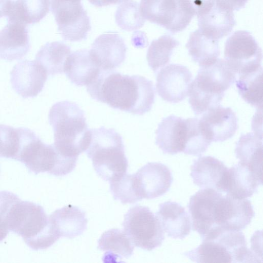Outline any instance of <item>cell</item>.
<instances>
[{
    "mask_svg": "<svg viewBox=\"0 0 263 263\" xmlns=\"http://www.w3.org/2000/svg\"><path fill=\"white\" fill-rule=\"evenodd\" d=\"M86 89L91 97L110 107L134 115L151 110L155 102L153 83L138 76L122 74L113 70H100Z\"/></svg>",
    "mask_w": 263,
    "mask_h": 263,
    "instance_id": "obj_1",
    "label": "cell"
},
{
    "mask_svg": "<svg viewBox=\"0 0 263 263\" xmlns=\"http://www.w3.org/2000/svg\"><path fill=\"white\" fill-rule=\"evenodd\" d=\"M48 120L58 152L67 157L78 158L88 148L90 139L84 111L74 102H58L50 109Z\"/></svg>",
    "mask_w": 263,
    "mask_h": 263,
    "instance_id": "obj_2",
    "label": "cell"
},
{
    "mask_svg": "<svg viewBox=\"0 0 263 263\" xmlns=\"http://www.w3.org/2000/svg\"><path fill=\"white\" fill-rule=\"evenodd\" d=\"M5 224L35 251L49 248L60 238L41 205L20 199L11 207Z\"/></svg>",
    "mask_w": 263,
    "mask_h": 263,
    "instance_id": "obj_3",
    "label": "cell"
},
{
    "mask_svg": "<svg viewBox=\"0 0 263 263\" xmlns=\"http://www.w3.org/2000/svg\"><path fill=\"white\" fill-rule=\"evenodd\" d=\"M236 76L221 59L200 67L188 92L189 102L195 114H203L220 105L225 91L235 83Z\"/></svg>",
    "mask_w": 263,
    "mask_h": 263,
    "instance_id": "obj_4",
    "label": "cell"
},
{
    "mask_svg": "<svg viewBox=\"0 0 263 263\" xmlns=\"http://www.w3.org/2000/svg\"><path fill=\"white\" fill-rule=\"evenodd\" d=\"M198 247L183 253L196 262H258L255 254L248 248L241 231L218 228L202 238Z\"/></svg>",
    "mask_w": 263,
    "mask_h": 263,
    "instance_id": "obj_5",
    "label": "cell"
},
{
    "mask_svg": "<svg viewBox=\"0 0 263 263\" xmlns=\"http://www.w3.org/2000/svg\"><path fill=\"white\" fill-rule=\"evenodd\" d=\"M85 152L95 171L104 180L110 181L127 172L128 163L122 138L113 128L102 126L90 129Z\"/></svg>",
    "mask_w": 263,
    "mask_h": 263,
    "instance_id": "obj_6",
    "label": "cell"
},
{
    "mask_svg": "<svg viewBox=\"0 0 263 263\" xmlns=\"http://www.w3.org/2000/svg\"><path fill=\"white\" fill-rule=\"evenodd\" d=\"M78 159L61 155L53 144L44 143L33 132L23 144L16 160L35 175L48 172L63 176L74 169Z\"/></svg>",
    "mask_w": 263,
    "mask_h": 263,
    "instance_id": "obj_7",
    "label": "cell"
},
{
    "mask_svg": "<svg viewBox=\"0 0 263 263\" xmlns=\"http://www.w3.org/2000/svg\"><path fill=\"white\" fill-rule=\"evenodd\" d=\"M124 232L134 246L152 251L161 246L164 233L157 217L147 206L136 205L125 214Z\"/></svg>",
    "mask_w": 263,
    "mask_h": 263,
    "instance_id": "obj_8",
    "label": "cell"
},
{
    "mask_svg": "<svg viewBox=\"0 0 263 263\" xmlns=\"http://www.w3.org/2000/svg\"><path fill=\"white\" fill-rule=\"evenodd\" d=\"M224 57L227 65L236 76L261 67V48L251 33L246 30L236 31L228 38Z\"/></svg>",
    "mask_w": 263,
    "mask_h": 263,
    "instance_id": "obj_9",
    "label": "cell"
},
{
    "mask_svg": "<svg viewBox=\"0 0 263 263\" xmlns=\"http://www.w3.org/2000/svg\"><path fill=\"white\" fill-rule=\"evenodd\" d=\"M81 0H51V11L58 31L65 41L79 42L87 38L91 27Z\"/></svg>",
    "mask_w": 263,
    "mask_h": 263,
    "instance_id": "obj_10",
    "label": "cell"
},
{
    "mask_svg": "<svg viewBox=\"0 0 263 263\" xmlns=\"http://www.w3.org/2000/svg\"><path fill=\"white\" fill-rule=\"evenodd\" d=\"M140 10L145 20L174 33L185 29L193 17L179 0H141Z\"/></svg>",
    "mask_w": 263,
    "mask_h": 263,
    "instance_id": "obj_11",
    "label": "cell"
},
{
    "mask_svg": "<svg viewBox=\"0 0 263 263\" xmlns=\"http://www.w3.org/2000/svg\"><path fill=\"white\" fill-rule=\"evenodd\" d=\"M222 193L216 190L202 188L192 195L187 204L192 221L193 230L202 238L217 229L216 211Z\"/></svg>",
    "mask_w": 263,
    "mask_h": 263,
    "instance_id": "obj_12",
    "label": "cell"
},
{
    "mask_svg": "<svg viewBox=\"0 0 263 263\" xmlns=\"http://www.w3.org/2000/svg\"><path fill=\"white\" fill-rule=\"evenodd\" d=\"M133 175L135 188L141 200L162 196L168 191L173 181L169 168L159 162H148Z\"/></svg>",
    "mask_w": 263,
    "mask_h": 263,
    "instance_id": "obj_13",
    "label": "cell"
},
{
    "mask_svg": "<svg viewBox=\"0 0 263 263\" xmlns=\"http://www.w3.org/2000/svg\"><path fill=\"white\" fill-rule=\"evenodd\" d=\"M192 74L185 66L170 64L162 68L157 73L156 90L164 101L177 103L188 96Z\"/></svg>",
    "mask_w": 263,
    "mask_h": 263,
    "instance_id": "obj_14",
    "label": "cell"
},
{
    "mask_svg": "<svg viewBox=\"0 0 263 263\" xmlns=\"http://www.w3.org/2000/svg\"><path fill=\"white\" fill-rule=\"evenodd\" d=\"M216 223L227 230L241 231L249 225L255 216L250 201L228 194L220 198L216 211Z\"/></svg>",
    "mask_w": 263,
    "mask_h": 263,
    "instance_id": "obj_15",
    "label": "cell"
},
{
    "mask_svg": "<svg viewBox=\"0 0 263 263\" xmlns=\"http://www.w3.org/2000/svg\"><path fill=\"white\" fill-rule=\"evenodd\" d=\"M48 74L35 61L24 60L16 64L10 72L15 91L23 98L37 96L43 90Z\"/></svg>",
    "mask_w": 263,
    "mask_h": 263,
    "instance_id": "obj_16",
    "label": "cell"
},
{
    "mask_svg": "<svg viewBox=\"0 0 263 263\" xmlns=\"http://www.w3.org/2000/svg\"><path fill=\"white\" fill-rule=\"evenodd\" d=\"M199 119L202 131L211 142H223L232 138L238 128L237 116L230 107L219 105Z\"/></svg>",
    "mask_w": 263,
    "mask_h": 263,
    "instance_id": "obj_17",
    "label": "cell"
},
{
    "mask_svg": "<svg viewBox=\"0 0 263 263\" xmlns=\"http://www.w3.org/2000/svg\"><path fill=\"white\" fill-rule=\"evenodd\" d=\"M89 50L101 70H111L124 61L127 47L119 34L110 32L97 37Z\"/></svg>",
    "mask_w": 263,
    "mask_h": 263,
    "instance_id": "obj_18",
    "label": "cell"
},
{
    "mask_svg": "<svg viewBox=\"0 0 263 263\" xmlns=\"http://www.w3.org/2000/svg\"><path fill=\"white\" fill-rule=\"evenodd\" d=\"M229 168L218 159L210 156L194 161L190 175L195 184L201 188H213L225 193Z\"/></svg>",
    "mask_w": 263,
    "mask_h": 263,
    "instance_id": "obj_19",
    "label": "cell"
},
{
    "mask_svg": "<svg viewBox=\"0 0 263 263\" xmlns=\"http://www.w3.org/2000/svg\"><path fill=\"white\" fill-rule=\"evenodd\" d=\"M185 119L172 115L163 118L156 131V144L164 154L182 152L186 140Z\"/></svg>",
    "mask_w": 263,
    "mask_h": 263,
    "instance_id": "obj_20",
    "label": "cell"
},
{
    "mask_svg": "<svg viewBox=\"0 0 263 263\" xmlns=\"http://www.w3.org/2000/svg\"><path fill=\"white\" fill-rule=\"evenodd\" d=\"M30 43L26 25L8 22L0 30V58L8 61L22 59L28 52Z\"/></svg>",
    "mask_w": 263,
    "mask_h": 263,
    "instance_id": "obj_21",
    "label": "cell"
},
{
    "mask_svg": "<svg viewBox=\"0 0 263 263\" xmlns=\"http://www.w3.org/2000/svg\"><path fill=\"white\" fill-rule=\"evenodd\" d=\"M156 216L168 237L183 239L190 234V216L184 208L178 203L168 201L161 203Z\"/></svg>",
    "mask_w": 263,
    "mask_h": 263,
    "instance_id": "obj_22",
    "label": "cell"
},
{
    "mask_svg": "<svg viewBox=\"0 0 263 263\" xmlns=\"http://www.w3.org/2000/svg\"><path fill=\"white\" fill-rule=\"evenodd\" d=\"M100 70L90 50L81 49L68 57L64 72L72 83L78 86H86L96 79Z\"/></svg>",
    "mask_w": 263,
    "mask_h": 263,
    "instance_id": "obj_23",
    "label": "cell"
},
{
    "mask_svg": "<svg viewBox=\"0 0 263 263\" xmlns=\"http://www.w3.org/2000/svg\"><path fill=\"white\" fill-rule=\"evenodd\" d=\"M197 18L200 31L218 41L230 34L236 23L233 11L215 2L206 12Z\"/></svg>",
    "mask_w": 263,
    "mask_h": 263,
    "instance_id": "obj_24",
    "label": "cell"
},
{
    "mask_svg": "<svg viewBox=\"0 0 263 263\" xmlns=\"http://www.w3.org/2000/svg\"><path fill=\"white\" fill-rule=\"evenodd\" d=\"M49 218L60 237L73 238L81 235L87 228L85 213L70 204L56 210Z\"/></svg>",
    "mask_w": 263,
    "mask_h": 263,
    "instance_id": "obj_25",
    "label": "cell"
},
{
    "mask_svg": "<svg viewBox=\"0 0 263 263\" xmlns=\"http://www.w3.org/2000/svg\"><path fill=\"white\" fill-rule=\"evenodd\" d=\"M262 184L256 175L247 165L238 162L229 168L225 193L238 199L251 197Z\"/></svg>",
    "mask_w": 263,
    "mask_h": 263,
    "instance_id": "obj_26",
    "label": "cell"
},
{
    "mask_svg": "<svg viewBox=\"0 0 263 263\" xmlns=\"http://www.w3.org/2000/svg\"><path fill=\"white\" fill-rule=\"evenodd\" d=\"M236 157L262 181V138L257 132L242 134L236 144Z\"/></svg>",
    "mask_w": 263,
    "mask_h": 263,
    "instance_id": "obj_27",
    "label": "cell"
},
{
    "mask_svg": "<svg viewBox=\"0 0 263 263\" xmlns=\"http://www.w3.org/2000/svg\"><path fill=\"white\" fill-rule=\"evenodd\" d=\"M98 242V249L105 252L103 259L105 262H116L118 259L128 258L134 250V245L128 236L118 229L104 232Z\"/></svg>",
    "mask_w": 263,
    "mask_h": 263,
    "instance_id": "obj_28",
    "label": "cell"
},
{
    "mask_svg": "<svg viewBox=\"0 0 263 263\" xmlns=\"http://www.w3.org/2000/svg\"><path fill=\"white\" fill-rule=\"evenodd\" d=\"M186 47L200 67L212 64L220 55L218 41L204 35L199 29L190 34Z\"/></svg>",
    "mask_w": 263,
    "mask_h": 263,
    "instance_id": "obj_29",
    "label": "cell"
},
{
    "mask_svg": "<svg viewBox=\"0 0 263 263\" xmlns=\"http://www.w3.org/2000/svg\"><path fill=\"white\" fill-rule=\"evenodd\" d=\"M50 0H16L13 1L7 15L8 22H17L25 25L35 24L48 13Z\"/></svg>",
    "mask_w": 263,
    "mask_h": 263,
    "instance_id": "obj_30",
    "label": "cell"
},
{
    "mask_svg": "<svg viewBox=\"0 0 263 263\" xmlns=\"http://www.w3.org/2000/svg\"><path fill=\"white\" fill-rule=\"evenodd\" d=\"M71 53L69 46L61 42L47 43L38 51L35 61L46 71L48 76L64 72V65Z\"/></svg>",
    "mask_w": 263,
    "mask_h": 263,
    "instance_id": "obj_31",
    "label": "cell"
},
{
    "mask_svg": "<svg viewBox=\"0 0 263 263\" xmlns=\"http://www.w3.org/2000/svg\"><path fill=\"white\" fill-rule=\"evenodd\" d=\"M262 68L240 74L235 81L238 92L247 103L262 109Z\"/></svg>",
    "mask_w": 263,
    "mask_h": 263,
    "instance_id": "obj_32",
    "label": "cell"
},
{
    "mask_svg": "<svg viewBox=\"0 0 263 263\" xmlns=\"http://www.w3.org/2000/svg\"><path fill=\"white\" fill-rule=\"evenodd\" d=\"M179 44V41L167 34L152 41L147 50L146 59L153 71L157 72L169 63L174 50Z\"/></svg>",
    "mask_w": 263,
    "mask_h": 263,
    "instance_id": "obj_33",
    "label": "cell"
},
{
    "mask_svg": "<svg viewBox=\"0 0 263 263\" xmlns=\"http://www.w3.org/2000/svg\"><path fill=\"white\" fill-rule=\"evenodd\" d=\"M187 132L183 153L195 156H201L208 149L212 142L202 131L199 119L189 118L185 119Z\"/></svg>",
    "mask_w": 263,
    "mask_h": 263,
    "instance_id": "obj_34",
    "label": "cell"
},
{
    "mask_svg": "<svg viewBox=\"0 0 263 263\" xmlns=\"http://www.w3.org/2000/svg\"><path fill=\"white\" fill-rule=\"evenodd\" d=\"M115 21L120 28L126 31L138 29L145 21L141 13L139 4L133 1H126L118 7Z\"/></svg>",
    "mask_w": 263,
    "mask_h": 263,
    "instance_id": "obj_35",
    "label": "cell"
},
{
    "mask_svg": "<svg viewBox=\"0 0 263 263\" xmlns=\"http://www.w3.org/2000/svg\"><path fill=\"white\" fill-rule=\"evenodd\" d=\"M109 182L110 192L115 200L122 204L141 200L134 187L133 174L126 173Z\"/></svg>",
    "mask_w": 263,
    "mask_h": 263,
    "instance_id": "obj_36",
    "label": "cell"
},
{
    "mask_svg": "<svg viewBox=\"0 0 263 263\" xmlns=\"http://www.w3.org/2000/svg\"><path fill=\"white\" fill-rule=\"evenodd\" d=\"M21 129L0 124V157L16 160L21 147Z\"/></svg>",
    "mask_w": 263,
    "mask_h": 263,
    "instance_id": "obj_37",
    "label": "cell"
},
{
    "mask_svg": "<svg viewBox=\"0 0 263 263\" xmlns=\"http://www.w3.org/2000/svg\"><path fill=\"white\" fill-rule=\"evenodd\" d=\"M185 9L193 16L197 17L206 12L214 5L215 0H179Z\"/></svg>",
    "mask_w": 263,
    "mask_h": 263,
    "instance_id": "obj_38",
    "label": "cell"
},
{
    "mask_svg": "<svg viewBox=\"0 0 263 263\" xmlns=\"http://www.w3.org/2000/svg\"><path fill=\"white\" fill-rule=\"evenodd\" d=\"M18 199L20 198L12 192L0 191V224L6 227L5 222L8 212L12 205Z\"/></svg>",
    "mask_w": 263,
    "mask_h": 263,
    "instance_id": "obj_39",
    "label": "cell"
},
{
    "mask_svg": "<svg viewBox=\"0 0 263 263\" xmlns=\"http://www.w3.org/2000/svg\"><path fill=\"white\" fill-rule=\"evenodd\" d=\"M248 0H215V2L232 11H238L243 8Z\"/></svg>",
    "mask_w": 263,
    "mask_h": 263,
    "instance_id": "obj_40",
    "label": "cell"
},
{
    "mask_svg": "<svg viewBox=\"0 0 263 263\" xmlns=\"http://www.w3.org/2000/svg\"><path fill=\"white\" fill-rule=\"evenodd\" d=\"M95 6L101 7L111 5L119 4L128 0H88Z\"/></svg>",
    "mask_w": 263,
    "mask_h": 263,
    "instance_id": "obj_41",
    "label": "cell"
},
{
    "mask_svg": "<svg viewBox=\"0 0 263 263\" xmlns=\"http://www.w3.org/2000/svg\"><path fill=\"white\" fill-rule=\"evenodd\" d=\"M13 1L0 0V18L8 15Z\"/></svg>",
    "mask_w": 263,
    "mask_h": 263,
    "instance_id": "obj_42",
    "label": "cell"
}]
</instances>
